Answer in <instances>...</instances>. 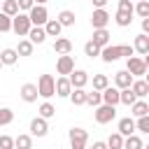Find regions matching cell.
<instances>
[{
	"label": "cell",
	"instance_id": "cell-11",
	"mask_svg": "<svg viewBox=\"0 0 149 149\" xmlns=\"http://www.w3.org/2000/svg\"><path fill=\"white\" fill-rule=\"evenodd\" d=\"M70 93H72V81H70L68 74H61V77L56 79V95H61V98H70Z\"/></svg>",
	"mask_w": 149,
	"mask_h": 149
},
{
	"label": "cell",
	"instance_id": "cell-14",
	"mask_svg": "<svg viewBox=\"0 0 149 149\" xmlns=\"http://www.w3.org/2000/svg\"><path fill=\"white\" fill-rule=\"evenodd\" d=\"M37 95H40L37 84H23V86H21V98H23L26 102H35Z\"/></svg>",
	"mask_w": 149,
	"mask_h": 149
},
{
	"label": "cell",
	"instance_id": "cell-46",
	"mask_svg": "<svg viewBox=\"0 0 149 149\" xmlns=\"http://www.w3.org/2000/svg\"><path fill=\"white\" fill-rule=\"evenodd\" d=\"M107 142H93V149H105Z\"/></svg>",
	"mask_w": 149,
	"mask_h": 149
},
{
	"label": "cell",
	"instance_id": "cell-2",
	"mask_svg": "<svg viewBox=\"0 0 149 149\" xmlns=\"http://www.w3.org/2000/svg\"><path fill=\"white\" fill-rule=\"evenodd\" d=\"M133 14H135L133 0H119V12H116V16H114L116 26H121V28L130 26V21H133Z\"/></svg>",
	"mask_w": 149,
	"mask_h": 149
},
{
	"label": "cell",
	"instance_id": "cell-18",
	"mask_svg": "<svg viewBox=\"0 0 149 149\" xmlns=\"http://www.w3.org/2000/svg\"><path fill=\"white\" fill-rule=\"evenodd\" d=\"M28 37H30V42H33V44H42L49 35H47L44 26H33V28H30V33H28Z\"/></svg>",
	"mask_w": 149,
	"mask_h": 149
},
{
	"label": "cell",
	"instance_id": "cell-26",
	"mask_svg": "<svg viewBox=\"0 0 149 149\" xmlns=\"http://www.w3.org/2000/svg\"><path fill=\"white\" fill-rule=\"evenodd\" d=\"M2 12H5V14H9V16H16V14L21 12L19 0H5V2H2Z\"/></svg>",
	"mask_w": 149,
	"mask_h": 149
},
{
	"label": "cell",
	"instance_id": "cell-51",
	"mask_svg": "<svg viewBox=\"0 0 149 149\" xmlns=\"http://www.w3.org/2000/svg\"><path fill=\"white\" fill-rule=\"evenodd\" d=\"M135 2H137V0H135Z\"/></svg>",
	"mask_w": 149,
	"mask_h": 149
},
{
	"label": "cell",
	"instance_id": "cell-7",
	"mask_svg": "<svg viewBox=\"0 0 149 149\" xmlns=\"http://www.w3.org/2000/svg\"><path fill=\"white\" fill-rule=\"evenodd\" d=\"M126 70H130V74L133 77H142V74H147V63H144V58H137V56H130L128 58V63H126Z\"/></svg>",
	"mask_w": 149,
	"mask_h": 149
},
{
	"label": "cell",
	"instance_id": "cell-22",
	"mask_svg": "<svg viewBox=\"0 0 149 149\" xmlns=\"http://www.w3.org/2000/svg\"><path fill=\"white\" fill-rule=\"evenodd\" d=\"M54 51H56V54H70V51H72V42H70L68 37H56Z\"/></svg>",
	"mask_w": 149,
	"mask_h": 149
},
{
	"label": "cell",
	"instance_id": "cell-10",
	"mask_svg": "<svg viewBox=\"0 0 149 149\" xmlns=\"http://www.w3.org/2000/svg\"><path fill=\"white\" fill-rule=\"evenodd\" d=\"M47 130H49V123H47L44 116H35V119L30 121V135H33V137H44Z\"/></svg>",
	"mask_w": 149,
	"mask_h": 149
},
{
	"label": "cell",
	"instance_id": "cell-33",
	"mask_svg": "<svg viewBox=\"0 0 149 149\" xmlns=\"http://www.w3.org/2000/svg\"><path fill=\"white\" fill-rule=\"evenodd\" d=\"M123 147H126V149H142V140H140L137 135H126Z\"/></svg>",
	"mask_w": 149,
	"mask_h": 149
},
{
	"label": "cell",
	"instance_id": "cell-43",
	"mask_svg": "<svg viewBox=\"0 0 149 149\" xmlns=\"http://www.w3.org/2000/svg\"><path fill=\"white\" fill-rule=\"evenodd\" d=\"M33 5H35V0H19V7H21V9H26V12H30V9H33Z\"/></svg>",
	"mask_w": 149,
	"mask_h": 149
},
{
	"label": "cell",
	"instance_id": "cell-47",
	"mask_svg": "<svg viewBox=\"0 0 149 149\" xmlns=\"http://www.w3.org/2000/svg\"><path fill=\"white\" fill-rule=\"evenodd\" d=\"M144 63H147V68H149V51L144 54Z\"/></svg>",
	"mask_w": 149,
	"mask_h": 149
},
{
	"label": "cell",
	"instance_id": "cell-34",
	"mask_svg": "<svg viewBox=\"0 0 149 149\" xmlns=\"http://www.w3.org/2000/svg\"><path fill=\"white\" fill-rule=\"evenodd\" d=\"M14 121V112L9 107H0V126H9Z\"/></svg>",
	"mask_w": 149,
	"mask_h": 149
},
{
	"label": "cell",
	"instance_id": "cell-6",
	"mask_svg": "<svg viewBox=\"0 0 149 149\" xmlns=\"http://www.w3.org/2000/svg\"><path fill=\"white\" fill-rule=\"evenodd\" d=\"M30 14V21H33V26H44L47 21H49V12H47V7L44 5H33V9L28 12Z\"/></svg>",
	"mask_w": 149,
	"mask_h": 149
},
{
	"label": "cell",
	"instance_id": "cell-35",
	"mask_svg": "<svg viewBox=\"0 0 149 149\" xmlns=\"http://www.w3.org/2000/svg\"><path fill=\"white\" fill-rule=\"evenodd\" d=\"M58 21H61L63 26H74V12H70V9H63V12L58 14Z\"/></svg>",
	"mask_w": 149,
	"mask_h": 149
},
{
	"label": "cell",
	"instance_id": "cell-42",
	"mask_svg": "<svg viewBox=\"0 0 149 149\" xmlns=\"http://www.w3.org/2000/svg\"><path fill=\"white\" fill-rule=\"evenodd\" d=\"M14 147V140L9 135H0V149H12Z\"/></svg>",
	"mask_w": 149,
	"mask_h": 149
},
{
	"label": "cell",
	"instance_id": "cell-38",
	"mask_svg": "<svg viewBox=\"0 0 149 149\" xmlns=\"http://www.w3.org/2000/svg\"><path fill=\"white\" fill-rule=\"evenodd\" d=\"M14 147H21V149H30L33 147V137L30 135H19L14 140Z\"/></svg>",
	"mask_w": 149,
	"mask_h": 149
},
{
	"label": "cell",
	"instance_id": "cell-49",
	"mask_svg": "<svg viewBox=\"0 0 149 149\" xmlns=\"http://www.w3.org/2000/svg\"><path fill=\"white\" fill-rule=\"evenodd\" d=\"M37 2H40V5H44V2H47V0H37Z\"/></svg>",
	"mask_w": 149,
	"mask_h": 149
},
{
	"label": "cell",
	"instance_id": "cell-15",
	"mask_svg": "<svg viewBox=\"0 0 149 149\" xmlns=\"http://www.w3.org/2000/svg\"><path fill=\"white\" fill-rule=\"evenodd\" d=\"M137 130V121H133L130 116H123V119H119V133L126 137V135H133Z\"/></svg>",
	"mask_w": 149,
	"mask_h": 149
},
{
	"label": "cell",
	"instance_id": "cell-39",
	"mask_svg": "<svg viewBox=\"0 0 149 149\" xmlns=\"http://www.w3.org/2000/svg\"><path fill=\"white\" fill-rule=\"evenodd\" d=\"M135 14L137 16H149V0H137V5H135Z\"/></svg>",
	"mask_w": 149,
	"mask_h": 149
},
{
	"label": "cell",
	"instance_id": "cell-19",
	"mask_svg": "<svg viewBox=\"0 0 149 149\" xmlns=\"http://www.w3.org/2000/svg\"><path fill=\"white\" fill-rule=\"evenodd\" d=\"M133 47H135V51H137V54H142V56H144V54L149 51V35H147V33H140V35L135 37Z\"/></svg>",
	"mask_w": 149,
	"mask_h": 149
},
{
	"label": "cell",
	"instance_id": "cell-4",
	"mask_svg": "<svg viewBox=\"0 0 149 149\" xmlns=\"http://www.w3.org/2000/svg\"><path fill=\"white\" fill-rule=\"evenodd\" d=\"M37 88H40L42 98H51V95H56V79L51 74H42L37 79Z\"/></svg>",
	"mask_w": 149,
	"mask_h": 149
},
{
	"label": "cell",
	"instance_id": "cell-31",
	"mask_svg": "<svg viewBox=\"0 0 149 149\" xmlns=\"http://www.w3.org/2000/svg\"><path fill=\"white\" fill-rule=\"evenodd\" d=\"M16 51H19V56H30V54H33V42H30V37H28V40H21L19 47H16Z\"/></svg>",
	"mask_w": 149,
	"mask_h": 149
},
{
	"label": "cell",
	"instance_id": "cell-45",
	"mask_svg": "<svg viewBox=\"0 0 149 149\" xmlns=\"http://www.w3.org/2000/svg\"><path fill=\"white\" fill-rule=\"evenodd\" d=\"M93 2V7H105L107 5V0H91Z\"/></svg>",
	"mask_w": 149,
	"mask_h": 149
},
{
	"label": "cell",
	"instance_id": "cell-40",
	"mask_svg": "<svg viewBox=\"0 0 149 149\" xmlns=\"http://www.w3.org/2000/svg\"><path fill=\"white\" fill-rule=\"evenodd\" d=\"M7 30H12V16L0 12V33H7Z\"/></svg>",
	"mask_w": 149,
	"mask_h": 149
},
{
	"label": "cell",
	"instance_id": "cell-1",
	"mask_svg": "<svg viewBox=\"0 0 149 149\" xmlns=\"http://www.w3.org/2000/svg\"><path fill=\"white\" fill-rule=\"evenodd\" d=\"M133 54H135V47H130V44H107V47H102L100 58H102L105 63H114V61H119L121 56L130 58Z\"/></svg>",
	"mask_w": 149,
	"mask_h": 149
},
{
	"label": "cell",
	"instance_id": "cell-27",
	"mask_svg": "<svg viewBox=\"0 0 149 149\" xmlns=\"http://www.w3.org/2000/svg\"><path fill=\"white\" fill-rule=\"evenodd\" d=\"M130 109H133L135 116H144V114H149V105H147L144 100H135V102L130 105Z\"/></svg>",
	"mask_w": 149,
	"mask_h": 149
},
{
	"label": "cell",
	"instance_id": "cell-8",
	"mask_svg": "<svg viewBox=\"0 0 149 149\" xmlns=\"http://www.w3.org/2000/svg\"><path fill=\"white\" fill-rule=\"evenodd\" d=\"M88 142V133L84 128H72L70 130V147L72 149H84Z\"/></svg>",
	"mask_w": 149,
	"mask_h": 149
},
{
	"label": "cell",
	"instance_id": "cell-37",
	"mask_svg": "<svg viewBox=\"0 0 149 149\" xmlns=\"http://www.w3.org/2000/svg\"><path fill=\"white\" fill-rule=\"evenodd\" d=\"M56 114V107L51 105V102H42L40 105V116H44V119H51Z\"/></svg>",
	"mask_w": 149,
	"mask_h": 149
},
{
	"label": "cell",
	"instance_id": "cell-28",
	"mask_svg": "<svg viewBox=\"0 0 149 149\" xmlns=\"http://www.w3.org/2000/svg\"><path fill=\"white\" fill-rule=\"evenodd\" d=\"M100 51H102V47H98V44H95L93 40L84 44V54H86L88 58H95V56H100Z\"/></svg>",
	"mask_w": 149,
	"mask_h": 149
},
{
	"label": "cell",
	"instance_id": "cell-5",
	"mask_svg": "<svg viewBox=\"0 0 149 149\" xmlns=\"http://www.w3.org/2000/svg\"><path fill=\"white\" fill-rule=\"evenodd\" d=\"M114 116H116L114 105H109V102H100V105L95 107V121H98V123H109V121H114Z\"/></svg>",
	"mask_w": 149,
	"mask_h": 149
},
{
	"label": "cell",
	"instance_id": "cell-36",
	"mask_svg": "<svg viewBox=\"0 0 149 149\" xmlns=\"http://www.w3.org/2000/svg\"><path fill=\"white\" fill-rule=\"evenodd\" d=\"M86 102L88 105H93V107H98L100 102H102V91H98V88H93L88 95H86Z\"/></svg>",
	"mask_w": 149,
	"mask_h": 149
},
{
	"label": "cell",
	"instance_id": "cell-12",
	"mask_svg": "<svg viewBox=\"0 0 149 149\" xmlns=\"http://www.w3.org/2000/svg\"><path fill=\"white\" fill-rule=\"evenodd\" d=\"M56 70H58V74H70L74 70V58L70 54H61V58L56 63Z\"/></svg>",
	"mask_w": 149,
	"mask_h": 149
},
{
	"label": "cell",
	"instance_id": "cell-29",
	"mask_svg": "<svg viewBox=\"0 0 149 149\" xmlns=\"http://www.w3.org/2000/svg\"><path fill=\"white\" fill-rule=\"evenodd\" d=\"M135 100H137V95H135V91H133L130 86H128V88H121V102H123V105L130 107Z\"/></svg>",
	"mask_w": 149,
	"mask_h": 149
},
{
	"label": "cell",
	"instance_id": "cell-50",
	"mask_svg": "<svg viewBox=\"0 0 149 149\" xmlns=\"http://www.w3.org/2000/svg\"><path fill=\"white\" fill-rule=\"evenodd\" d=\"M2 65H5V63H2V61H0V68H2Z\"/></svg>",
	"mask_w": 149,
	"mask_h": 149
},
{
	"label": "cell",
	"instance_id": "cell-32",
	"mask_svg": "<svg viewBox=\"0 0 149 149\" xmlns=\"http://www.w3.org/2000/svg\"><path fill=\"white\" fill-rule=\"evenodd\" d=\"M109 86V79H107V74H93V88H98V91H105Z\"/></svg>",
	"mask_w": 149,
	"mask_h": 149
},
{
	"label": "cell",
	"instance_id": "cell-20",
	"mask_svg": "<svg viewBox=\"0 0 149 149\" xmlns=\"http://www.w3.org/2000/svg\"><path fill=\"white\" fill-rule=\"evenodd\" d=\"M44 30H47V35H49V37H58V35H61V30H63V23H61L58 19H49V21L44 23Z\"/></svg>",
	"mask_w": 149,
	"mask_h": 149
},
{
	"label": "cell",
	"instance_id": "cell-17",
	"mask_svg": "<svg viewBox=\"0 0 149 149\" xmlns=\"http://www.w3.org/2000/svg\"><path fill=\"white\" fill-rule=\"evenodd\" d=\"M114 84H116L119 88H128V86L133 84V74H130V70H119V72L114 74Z\"/></svg>",
	"mask_w": 149,
	"mask_h": 149
},
{
	"label": "cell",
	"instance_id": "cell-3",
	"mask_svg": "<svg viewBox=\"0 0 149 149\" xmlns=\"http://www.w3.org/2000/svg\"><path fill=\"white\" fill-rule=\"evenodd\" d=\"M30 28H33L30 14H23V12H19L16 16H12V30H14V33H16L19 37L28 35V33H30Z\"/></svg>",
	"mask_w": 149,
	"mask_h": 149
},
{
	"label": "cell",
	"instance_id": "cell-21",
	"mask_svg": "<svg viewBox=\"0 0 149 149\" xmlns=\"http://www.w3.org/2000/svg\"><path fill=\"white\" fill-rule=\"evenodd\" d=\"M93 42L98 47H107L109 44V33L105 28H93Z\"/></svg>",
	"mask_w": 149,
	"mask_h": 149
},
{
	"label": "cell",
	"instance_id": "cell-30",
	"mask_svg": "<svg viewBox=\"0 0 149 149\" xmlns=\"http://www.w3.org/2000/svg\"><path fill=\"white\" fill-rule=\"evenodd\" d=\"M123 140H126V137H123V135L116 130L114 135H109V140H107V147H112V149H123Z\"/></svg>",
	"mask_w": 149,
	"mask_h": 149
},
{
	"label": "cell",
	"instance_id": "cell-13",
	"mask_svg": "<svg viewBox=\"0 0 149 149\" xmlns=\"http://www.w3.org/2000/svg\"><path fill=\"white\" fill-rule=\"evenodd\" d=\"M102 102L119 105V102H121V88H119V86H107V88L102 91Z\"/></svg>",
	"mask_w": 149,
	"mask_h": 149
},
{
	"label": "cell",
	"instance_id": "cell-16",
	"mask_svg": "<svg viewBox=\"0 0 149 149\" xmlns=\"http://www.w3.org/2000/svg\"><path fill=\"white\" fill-rule=\"evenodd\" d=\"M68 77H70V81H72V88L86 86V81H88V72H84V70H72Z\"/></svg>",
	"mask_w": 149,
	"mask_h": 149
},
{
	"label": "cell",
	"instance_id": "cell-24",
	"mask_svg": "<svg viewBox=\"0 0 149 149\" xmlns=\"http://www.w3.org/2000/svg\"><path fill=\"white\" fill-rule=\"evenodd\" d=\"M0 61H2L5 65H14V63L19 61V51H16V49H2V51H0Z\"/></svg>",
	"mask_w": 149,
	"mask_h": 149
},
{
	"label": "cell",
	"instance_id": "cell-25",
	"mask_svg": "<svg viewBox=\"0 0 149 149\" xmlns=\"http://www.w3.org/2000/svg\"><path fill=\"white\" fill-rule=\"evenodd\" d=\"M86 91H84V86H79V88H72V93H70V100H72V105H86Z\"/></svg>",
	"mask_w": 149,
	"mask_h": 149
},
{
	"label": "cell",
	"instance_id": "cell-23",
	"mask_svg": "<svg viewBox=\"0 0 149 149\" xmlns=\"http://www.w3.org/2000/svg\"><path fill=\"white\" fill-rule=\"evenodd\" d=\"M130 88L135 91V95H137V98H144V95L149 93V84H147V79H133Z\"/></svg>",
	"mask_w": 149,
	"mask_h": 149
},
{
	"label": "cell",
	"instance_id": "cell-41",
	"mask_svg": "<svg viewBox=\"0 0 149 149\" xmlns=\"http://www.w3.org/2000/svg\"><path fill=\"white\" fill-rule=\"evenodd\" d=\"M137 130H142V133H147V135H149V114L137 116Z\"/></svg>",
	"mask_w": 149,
	"mask_h": 149
},
{
	"label": "cell",
	"instance_id": "cell-44",
	"mask_svg": "<svg viewBox=\"0 0 149 149\" xmlns=\"http://www.w3.org/2000/svg\"><path fill=\"white\" fill-rule=\"evenodd\" d=\"M142 33H147V35H149V16H144V19H142Z\"/></svg>",
	"mask_w": 149,
	"mask_h": 149
},
{
	"label": "cell",
	"instance_id": "cell-9",
	"mask_svg": "<svg viewBox=\"0 0 149 149\" xmlns=\"http://www.w3.org/2000/svg\"><path fill=\"white\" fill-rule=\"evenodd\" d=\"M107 23H109L107 9H105V7H95L93 14H91V26H93V28H105Z\"/></svg>",
	"mask_w": 149,
	"mask_h": 149
},
{
	"label": "cell",
	"instance_id": "cell-48",
	"mask_svg": "<svg viewBox=\"0 0 149 149\" xmlns=\"http://www.w3.org/2000/svg\"><path fill=\"white\" fill-rule=\"evenodd\" d=\"M144 79H147V84H149V70H147V74H144Z\"/></svg>",
	"mask_w": 149,
	"mask_h": 149
}]
</instances>
